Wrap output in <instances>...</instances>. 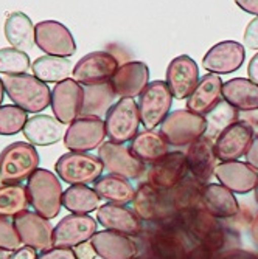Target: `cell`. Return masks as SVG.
<instances>
[{"label": "cell", "instance_id": "obj_1", "mask_svg": "<svg viewBox=\"0 0 258 259\" xmlns=\"http://www.w3.org/2000/svg\"><path fill=\"white\" fill-rule=\"evenodd\" d=\"M138 238H143L142 247L150 259H189V253L196 247L179 213L167 221L146 225Z\"/></svg>", "mask_w": 258, "mask_h": 259}, {"label": "cell", "instance_id": "obj_2", "mask_svg": "<svg viewBox=\"0 0 258 259\" xmlns=\"http://www.w3.org/2000/svg\"><path fill=\"white\" fill-rule=\"evenodd\" d=\"M179 218L195 245H201L213 253L230 248L229 244L233 233L221 222V219L212 216L207 209L199 208L179 213Z\"/></svg>", "mask_w": 258, "mask_h": 259}, {"label": "cell", "instance_id": "obj_3", "mask_svg": "<svg viewBox=\"0 0 258 259\" xmlns=\"http://www.w3.org/2000/svg\"><path fill=\"white\" fill-rule=\"evenodd\" d=\"M2 81L10 100L25 112L39 113L52 104L49 85L33 75H2Z\"/></svg>", "mask_w": 258, "mask_h": 259}, {"label": "cell", "instance_id": "obj_4", "mask_svg": "<svg viewBox=\"0 0 258 259\" xmlns=\"http://www.w3.org/2000/svg\"><path fill=\"white\" fill-rule=\"evenodd\" d=\"M27 191L34 211L45 219L58 218L62 206V185L58 174L49 169H36L28 179Z\"/></svg>", "mask_w": 258, "mask_h": 259}, {"label": "cell", "instance_id": "obj_5", "mask_svg": "<svg viewBox=\"0 0 258 259\" xmlns=\"http://www.w3.org/2000/svg\"><path fill=\"white\" fill-rule=\"evenodd\" d=\"M39 154L31 143L16 141L0 152V183H22L39 169Z\"/></svg>", "mask_w": 258, "mask_h": 259}, {"label": "cell", "instance_id": "obj_6", "mask_svg": "<svg viewBox=\"0 0 258 259\" xmlns=\"http://www.w3.org/2000/svg\"><path fill=\"white\" fill-rule=\"evenodd\" d=\"M205 116L190 112L189 109H177L160 124V134L176 148L190 146L205 134Z\"/></svg>", "mask_w": 258, "mask_h": 259}, {"label": "cell", "instance_id": "obj_7", "mask_svg": "<svg viewBox=\"0 0 258 259\" xmlns=\"http://www.w3.org/2000/svg\"><path fill=\"white\" fill-rule=\"evenodd\" d=\"M103 163L98 157L87 152H67L55 163L58 177L68 185L95 183L103 174Z\"/></svg>", "mask_w": 258, "mask_h": 259}, {"label": "cell", "instance_id": "obj_8", "mask_svg": "<svg viewBox=\"0 0 258 259\" xmlns=\"http://www.w3.org/2000/svg\"><path fill=\"white\" fill-rule=\"evenodd\" d=\"M106 135L114 143L125 145L132 141L138 134V126L142 124L138 112V103L134 98H120L107 112L106 118Z\"/></svg>", "mask_w": 258, "mask_h": 259}, {"label": "cell", "instance_id": "obj_9", "mask_svg": "<svg viewBox=\"0 0 258 259\" xmlns=\"http://www.w3.org/2000/svg\"><path fill=\"white\" fill-rule=\"evenodd\" d=\"M173 93L165 81H153L146 85L138 100L140 120L145 129L154 131L170 115Z\"/></svg>", "mask_w": 258, "mask_h": 259}, {"label": "cell", "instance_id": "obj_10", "mask_svg": "<svg viewBox=\"0 0 258 259\" xmlns=\"http://www.w3.org/2000/svg\"><path fill=\"white\" fill-rule=\"evenodd\" d=\"M132 206L134 213L148 224L167 221L177 213L174 209L170 191L157 190L150 183H142L135 190Z\"/></svg>", "mask_w": 258, "mask_h": 259}, {"label": "cell", "instance_id": "obj_11", "mask_svg": "<svg viewBox=\"0 0 258 259\" xmlns=\"http://www.w3.org/2000/svg\"><path fill=\"white\" fill-rule=\"evenodd\" d=\"M98 158L101 160L104 169L109 174L119 176L128 180H137L146 172V166L142 160H138L134 152L120 143L104 141L98 148Z\"/></svg>", "mask_w": 258, "mask_h": 259}, {"label": "cell", "instance_id": "obj_12", "mask_svg": "<svg viewBox=\"0 0 258 259\" xmlns=\"http://www.w3.org/2000/svg\"><path fill=\"white\" fill-rule=\"evenodd\" d=\"M36 45L41 52L49 56L70 58L77 52L73 34L58 20H42L34 25Z\"/></svg>", "mask_w": 258, "mask_h": 259}, {"label": "cell", "instance_id": "obj_13", "mask_svg": "<svg viewBox=\"0 0 258 259\" xmlns=\"http://www.w3.org/2000/svg\"><path fill=\"white\" fill-rule=\"evenodd\" d=\"M120 64L110 52H92L83 56L73 67V79L81 85L109 82Z\"/></svg>", "mask_w": 258, "mask_h": 259}, {"label": "cell", "instance_id": "obj_14", "mask_svg": "<svg viewBox=\"0 0 258 259\" xmlns=\"http://www.w3.org/2000/svg\"><path fill=\"white\" fill-rule=\"evenodd\" d=\"M106 138V124L101 118H87L80 116L72 124H68L64 145L70 152H89L100 148Z\"/></svg>", "mask_w": 258, "mask_h": 259}, {"label": "cell", "instance_id": "obj_15", "mask_svg": "<svg viewBox=\"0 0 258 259\" xmlns=\"http://www.w3.org/2000/svg\"><path fill=\"white\" fill-rule=\"evenodd\" d=\"M187 176H189L187 155L180 151H173L151 164V168L146 171V183L162 191H171Z\"/></svg>", "mask_w": 258, "mask_h": 259}, {"label": "cell", "instance_id": "obj_16", "mask_svg": "<svg viewBox=\"0 0 258 259\" xmlns=\"http://www.w3.org/2000/svg\"><path fill=\"white\" fill-rule=\"evenodd\" d=\"M84 103V89L75 79L58 82L52 90V110L55 118L62 124H72L81 116Z\"/></svg>", "mask_w": 258, "mask_h": 259}, {"label": "cell", "instance_id": "obj_17", "mask_svg": "<svg viewBox=\"0 0 258 259\" xmlns=\"http://www.w3.org/2000/svg\"><path fill=\"white\" fill-rule=\"evenodd\" d=\"M14 227L19 233V238L23 245L31 247L34 250H50L53 244V225L49 219L42 218L33 211H25L14 218Z\"/></svg>", "mask_w": 258, "mask_h": 259}, {"label": "cell", "instance_id": "obj_18", "mask_svg": "<svg viewBox=\"0 0 258 259\" xmlns=\"http://www.w3.org/2000/svg\"><path fill=\"white\" fill-rule=\"evenodd\" d=\"M246 59L244 45L237 40H223L215 44L202 58V67L208 73L229 75L241 68Z\"/></svg>", "mask_w": 258, "mask_h": 259}, {"label": "cell", "instance_id": "obj_19", "mask_svg": "<svg viewBox=\"0 0 258 259\" xmlns=\"http://www.w3.org/2000/svg\"><path fill=\"white\" fill-rule=\"evenodd\" d=\"M98 222L89 214H73L62 218L53 231L55 247H77L87 242L97 233Z\"/></svg>", "mask_w": 258, "mask_h": 259}, {"label": "cell", "instance_id": "obj_20", "mask_svg": "<svg viewBox=\"0 0 258 259\" xmlns=\"http://www.w3.org/2000/svg\"><path fill=\"white\" fill-rule=\"evenodd\" d=\"M199 67L189 55L176 56L167 68V79L173 97L176 100H187L199 82Z\"/></svg>", "mask_w": 258, "mask_h": 259}, {"label": "cell", "instance_id": "obj_21", "mask_svg": "<svg viewBox=\"0 0 258 259\" xmlns=\"http://www.w3.org/2000/svg\"><path fill=\"white\" fill-rule=\"evenodd\" d=\"M97 222L109 231L138 238L145 225L132 209L119 203H104L97 209Z\"/></svg>", "mask_w": 258, "mask_h": 259}, {"label": "cell", "instance_id": "obj_22", "mask_svg": "<svg viewBox=\"0 0 258 259\" xmlns=\"http://www.w3.org/2000/svg\"><path fill=\"white\" fill-rule=\"evenodd\" d=\"M110 84L120 98H135L150 84V67L143 61H128L122 64L110 79Z\"/></svg>", "mask_w": 258, "mask_h": 259}, {"label": "cell", "instance_id": "obj_23", "mask_svg": "<svg viewBox=\"0 0 258 259\" xmlns=\"http://www.w3.org/2000/svg\"><path fill=\"white\" fill-rule=\"evenodd\" d=\"M187 163H189V174L207 185L216 171V152H215V141L207 137H201L192 143L187 149Z\"/></svg>", "mask_w": 258, "mask_h": 259}, {"label": "cell", "instance_id": "obj_24", "mask_svg": "<svg viewBox=\"0 0 258 259\" xmlns=\"http://www.w3.org/2000/svg\"><path fill=\"white\" fill-rule=\"evenodd\" d=\"M253 132L255 131L244 121H238L227 129L215 141V152L218 160L235 161L246 155L253 141Z\"/></svg>", "mask_w": 258, "mask_h": 259}, {"label": "cell", "instance_id": "obj_25", "mask_svg": "<svg viewBox=\"0 0 258 259\" xmlns=\"http://www.w3.org/2000/svg\"><path fill=\"white\" fill-rule=\"evenodd\" d=\"M215 177L221 185L232 193L237 194H247L255 190L258 183V172L250 164L244 161H223L216 166Z\"/></svg>", "mask_w": 258, "mask_h": 259}, {"label": "cell", "instance_id": "obj_26", "mask_svg": "<svg viewBox=\"0 0 258 259\" xmlns=\"http://www.w3.org/2000/svg\"><path fill=\"white\" fill-rule=\"evenodd\" d=\"M101 259H134L140 248L135 239L115 231H97L90 239Z\"/></svg>", "mask_w": 258, "mask_h": 259}, {"label": "cell", "instance_id": "obj_27", "mask_svg": "<svg viewBox=\"0 0 258 259\" xmlns=\"http://www.w3.org/2000/svg\"><path fill=\"white\" fill-rule=\"evenodd\" d=\"M223 79L219 75L207 73L204 75L192 95L187 98V109L193 113L205 116L223 98Z\"/></svg>", "mask_w": 258, "mask_h": 259}, {"label": "cell", "instance_id": "obj_28", "mask_svg": "<svg viewBox=\"0 0 258 259\" xmlns=\"http://www.w3.org/2000/svg\"><path fill=\"white\" fill-rule=\"evenodd\" d=\"M202 208L218 219H232L240 214V203L229 188L221 183H207L202 191Z\"/></svg>", "mask_w": 258, "mask_h": 259}, {"label": "cell", "instance_id": "obj_29", "mask_svg": "<svg viewBox=\"0 0 258 259\" xmlns=\"http://www.w3.org/2000/svg\"><path fill=\"white\" fill-rule=\"evenodd\" d=\"M65 131V124L56 120L55 116L34 115L33 118H28L22 132L33 146H50L64 138Z\"/></svg>", "mask_w": 258, "mask_h": 259}, {"label": "cell", "instance_id": "obj_30", "mask_svg": "<svg viewBox=\"0 0 258 259\" xmlns=\"http://www.w3.org/2000/svg\"><path fill=\"white\" fill-rule=\"evenodd\" d=\"M223 100L240 112L258 110V85L246 78H232L223 85Z\"/></svg>", "mask_w": 258, "mask_h": 259}, {"label": "cell", "instance_id": "obj_31", "mask_svg": "<svg viewBox=\"0 0 258 259\" xmlns=\"http://www.w3.org/2000/svg\"><path fill=\"white\" fill-rule=\"evenodd\" d=\"M129 149L145 164H154L170 152V145L160 132L145 129L134 137Z\"/></svg>", "mask_w": 258, "mask_h": 259}, {"label": "cell", "instance_id": "obj_32", "mask_svg": "<svg viewBox=\"0 0 258 259\" xmlns=\"http://www.w3.org/2000/svg\"><path fill=\"white\" fill-rule=\"evenodd\" d=\"M5 37L13 49L28 55L36 44V30L30 17L20 11L11 13L5 20Z\"/></svg>", "mask_w": 258, "mask_h": 259}, {"label": "cell", "instance_id": "obj_33", "mask_svg": "<svg viewBox=\"0 0 258 259\" xmlns=\"http://www.w3.org/2000/svg\"><path fill=\"white\" fill-rule=\"evenodd\" d=\"M84 89V103L81 116L87 118H106L109 109L115 104L117 93L109 82L103 84H92V85H83Z\"/></svg>", "mask_w": 258, "mask_h": 259}, {"label": "cell", "instance_id": "obj_34", "mask_svg": "<svg viewBox=\"0 0 258 259\" xmlns=\"http://www.w3.org/2000/svg\"><path fill=\"white\" fill-rule=\"evenodd\" d=\"M93 190L97 191L100 199L106 200L107 203L128 205V203H132L135 197V190L131 185V182L128 179L114 176V174L100 177L95 182V185H93Z\"/></svg>", "mask_w": 258, "mask_h": 259}, {"label": "cell", "instance_id": "obj_35", "mask_svg": "<svg viewBox=\"0 0 258 259\" xmlns=\"http://www.w3.org/2000/svg\"><path fill=\"white\" fill-rule=\"evenodd\" d=\"M33 76L44 82H62L70 79V75H73V65L68 58L59 56H41L33 61L31 64Z\"/></svg>", "mask_w": 258, "mask_h": 259}, {"label": "cell", "instance_id": "obj_36", "mask_svg": "<svg viewBox=\"0 0 258 259\" xmlns=\"http://www.w3.org/2000/svg\"><path fill=\"white\" fill-rule=\"evenodd\" d=\"M240 121V110L227 101L221 100L212 110L205 115V134L204 137L216 141L227 129Z\"/></svg>", "mask_w": 258, "mask_h": 259}, {"label": "cell", "instance_id": "obj_37", "mask_svg": "<svg viewBox=\"0 0 258 259\" xmlns=\"http://www.w3.org/2000/svg\"><path fill=\"white\" fill-rule=\"evenodd\" d=\"M204 183L196 180L192 176H187L176 188L170 191L174 209L177 213H187L202 208V191Z\"/></svg>", "mask_w": 258, "mask_h": 259}, {"label": "cell", "instance_id": "obj_38", "mask_svg": "<svg viewBox=\"0 0 258 259\" xmlns=\"http://www.w3.org/2000/svg\"><path fill=\"white\" fill-rule=\"evenodd\" d=\"M100 196L86 185H72L62 194V206L73 214H89L100 208Z\"/></svg>", "mask_w": 258, "mask_h": 259}, {"label": "cell", "instance_id": "obj_39", "mask_svg": "<svg viewBox=\"0 0 258 259\" xmlns=\"http://www.w3.org/2000/svg\"><path fill=\"white\" fill-rule=\"evenodd\" d=\"M28 203V191L22 183L0 185V216L16 218L25 213Z\"/></svg>", "mask_w": 258, "mask_h": 259}, {"label": "cell", "instance_id": "obj_40", "mask_svg": "<svg viewBox=\"0 0 258 259\" xmlns=\"http://www.w3.org/2000/svg\"><path fill=\"white\" fill-rule=\"evenodd\" d=\"M28 121L27 112L17 107L16 104L11 106H0V135L11 137L23 131Z\"/></svg>", "mask_w": 258, "mask_h": 259}, {"label": "cell", "instance_id": "obj_41", "mask_svg": "<svg viewBox=\"0 0 258 259\" xmlns=\"http://www.w3.org/2000/svg\"><path fill=\"white\" fill-rule=\"evenodd\" d=\"M31 67L30 58L27 53H23L13 47L0 49V73L4 75H22Z\"/></svg>", "mask_w": 258, "mask_h": 259}, {"label": "cell", "instance_id": "obj_42", "mask_svg": "<svg viewBox=\"0 0 258 259\" xmlns=\"http://www.w3.org/2000/svg\"><path fill=\"white\" fill-rule=\"evenodd\" d=\"M22 245V241L19 238V233L14 227V222H11L8 218L0 216V248L16 251Z\"/></svg>", "mask_w": 258, "mask_h": 259}, {"label": "cell", "instance_id": "obj_43", "mask_svg": "<svg viewBox=\"0 0 258 259\" xmlns=\"http://www.w3.org/2000/svg\"><path fill=\"white\" fill-rule=\"evenodd\" d=\"M243 45L249 50L258 52V16H255L244 30L243 34Z\"/></svg>", "mask_w": 258, "mask_h": 259}, {"label": "cell", "instance_id": "obj_44", "mask_svg": "<svg viewBox=\"0 0 258 259\" xmlns=\"http://www.w3.org/2000/svg\"><path fill=\"white\" fill-rule=\"evenodd\" d=\"M216 259H258V254L240 247H233L216 253Z\"/></svg>", "mask_w": 258, "mask_h": 259}, {"label": "cell", "instance_id": "obj_45", "mask_svg": "<svg viewBox=\"0 0 258 259\" xmlns=\"http://www.w3.org/2000/svg\"><path fill=\"white\" fill-rule=\"evenodd\" d=\"M38 259H77L75 251L68 247H55L42 251Z\"/></svg>", "mask_w": 258, "mask_h": 259}, {"label": "cell", "instance_id": "obj_46", "mask_svg": "<svg viewBox=\"0 0 258 259\" xmlns=\"http://www.w3.org/2000/svg\"><path fill=\"white\" fill-rule=\"evenodd\" d=\"M73 251H75L77 259H95V256H98L92 241H87V242H83V244L73 247Z\"/></svg>", "mask_w": 258, "mask_h": 259}, {"label": "cell", "instance_id": "obj_47", "mask_svg": "<svg viewBox=\"0 0 258 259\" xmlns=\"http://www.w3.org/2000/svg\"><path fill=\"white\" fill-rule=\"evenodd\" d=\"M246 163L250 164L253 169L258 171V135L253 138L252 145H250V148H249V151L246 154Z\"/></svg>", "mask_w": 258, "mask_h": 259}, {"label": "cell", "instance_id": "obj_48", "mask_svg": "<svg viewBox=\"0 0 258 259\" xmlns=\"http://www.w3.org/2000/svg\"><path fill=\"white\" fill-rule=\"evenodd\" d=\"M189 259H216V253L210 251L201 245H196L192 248V251L189 253Z\"/></svg>", "mask_w": 258, "mask_h": 259}, {"label": "cell", "instance_id": "obj_49", "mask_svg": "<svg viewBox=\"0 0 258 259\" xmlns=\"http://www.w3.org/2000/svg\"><path fill=\"white\" fill-rule=\"evenodd\" d=\"M38 253H36V250L34 248H31V247H20L19 250H16L13 254H11V257L10 259H38Z\"/></svg>", "mask_w": 258, "mask_h": 259}, {"label": "cell", "instance_id": "obj_50", "mask_svg": "<svg viewBox=\"0 0 258 259\" xmlns=\"http://www.w3.org/2000/svg\"><path fill=\"white\" fill-rule=\"evenodd\" d=\"M235 4L246 13L258 16V0H235Z\"/></svg>", "mask_w": 258, "mask_h": 259}, {"label": "cell", "instance_id": "obj_51", "mask_svg": "<svg viewBox=\"0 0 258 259\" xmlns=\"http://www.w3.org/2000/svg\"><path fill=\"white\" fill-rule=\"evenodd\" d=\"M247 75H249V79L258 85V52H256V55H253L252 59L249 61V65H247Z\"/></svg>", "mask_w": 258, "mask_h": 259}, {"label": "cell", "instance_id": "obj_52", "mask_svg": "<svg viewBox=\"0 0 258 259\" xmlns=\"http://www.w3.org/2000/svg\"><path fill=\"white\" fill-rule=\"evenodd\" d=\"M249 230H250V236H252V241L256 244L258 247V213L250 219V225H249Z\"/></svg>", "mask_w": 258, "mask_h": 259}, {"label": "cell", "instance_id": "obj_53", "mask_svg": "<svg viewBox=\"0 0 258 259\" xmlns=\"http://www.w3.org/2000/svg\"><path fill=\"white\" fill-rule=\"evenodd\" d=\"M4 93H5V87H4V81L0 78V106L4 103Z\"/></svg>", "mask_w": 258, "mask_h": 259}, {"label": "cell", "instance_id": "obj_54", "mask_svg": "<svg viewBox=\"0 0 258 259\" xmlns=\"http://www.w3.org/2000/svg\"><path fill=\"white\" fill-rule=\"evenodd\" d=\"M11 254L8 250H4V248H0V259H10Z\"/></svg>", "mask_w": 258, "mask_h": 259}, {"label": "cell", "instance_id": "obj_55", "mask_svg": "<svg viewBox=\"0 0 258 259\" xmlns=\"http://www.w3.org/2000/svg\"><path fill=\"white\" fill-rule=\"evenodd\" d=\"M253 194H255V202H256V205H258V183H256L255 190H253Z\"/></svg>", "mask_w": 258, "mask_h": 259}, {"label": "cell", "instance_id": "obj_56", "mask_svg": "<svg viewBox=\"0 0 258 259\" xmlns=\"http://www.w3.org/2000/svg\"><path fill=\"white\" fill-rule=\"evenodd\" d=\"M134 259H150V257H146V256H138V257H137V256H135Z\"/></svg>", "mask_w": 258, "mask_h": 259}]
</instances>
